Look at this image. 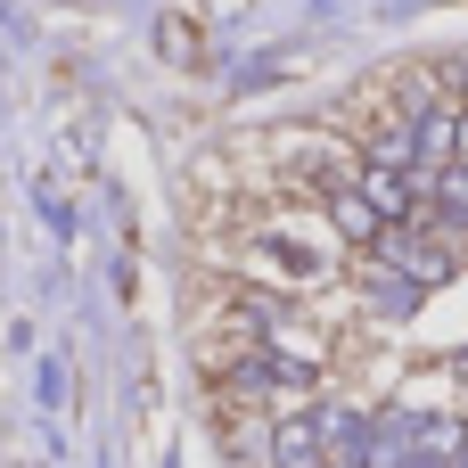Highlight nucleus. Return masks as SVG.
<instances>
[{
  "instance_id": "obj_6",
  "label": "nucleus",
  "mask_w": 468,
  "mask_h": 468,
  "mask_svg": "<svg viewBox=\"0 0 468 468\" xmlns=\"http://www.w3.org/2000/svg\"><path fill=\"white\" fill-rule=\"evenodd\" d=\"M156 49H165L173 66H189V58H197V33H189L181 16H165V25H156Z\"/></svg>"
},
{
  "instance_id": "obj_2",
  "label": "nucleus",
  "mask_w": 468,
  "mask_h": 468,
  "mask_svg": "<svg viewBox=\"0 0 468 468\" xmlns=\"http://www.w3.org/2000/svg\"><path fill=\"white\" fill-rule=\"evenodd\" d=\"M321 461H329V428H321V411H296V420L271 428V468H321Z\"/></svg>"
},
{
  "instance_id": "obj_4",
  "label": "nucleus",
  "mask_w": 468,
  "mask_h": 468,
  "mask_svg": "<svg viewBox=\"0 0 468 468\" xmlns=\"http://www.w3.org/2000/svg\"><path fill=\"white\" fill-rule=\"evenodd\" d=\"M387 255H395V271L411 263V271H420V288H436V280H452V247H428V239H395Z\"/></svg>"
},
{
  "instance_id": "obj_7",
  "label": "nucleus",
  "mask_w": 468,
  "mask_h": 468,
  "mask_svg": "<svg viewBox=\"0 0 468 468\" xmlns=\"http://www.w3.org/2000/svg\"><path fill=\"white\" fill-rule=\"evenodd\" d=\"M452 165H468V107H452Z\"/></svg>"
},
{
  "instance_id": "obj_8",
  "label": "nucleus",
  "mask_w": 468,
  "mask_h": 468,
  "mask_svg": "<svg viewBox=\"0 0 468 468\" xmlns=\"http://www.w3.org/2000/svg\"><path fill=\"white\" fill-rule=\"evenodd\" d=\"M337 468H346V461H337Z\"/></svg>"
},
{
  "instance_id": "obj_5",
  "label": "nucleus",
  "mask_w": 468,
  "mask_h": 468,
  "mask_svg": "<svg viewBox=\"0 0 468 468\" xmlns=\"http://www.w3.org/2000/svg\"><path fill=\"white\" fill-rule=\"evenodd\" d=\"M329 214H337V230H346V239H378V230H387V222L370 214V197H362V189H337V197H329Z\"/></svg>"
},
{
  "instance_id": "obj_1",
  "label": "nucleus",
  "mask_w": 468,
  "mask_h": 468,
  "mask_svg": "<svg viewBox=\"0 0 468 468\" xmlns=\"http://www.w3.org/2000/svg\"><path fill=\"white\" fill-rule=\"evenodd\" d=\"M411 468H468L461 411H411Z\"/></svg>"
},
{
  "instance_id": "obj_3",
  "label": "nucleus",
  "mask_w": 468,
  "mask_h": 468,
  "mask_svg": "<svg viewBox=\"0 0 468 468\" xmlns=\"http://www.w3.org/2000/svg\"><path fill=\"white\" fill-rule=\"evenodd\" d=\"M362 197H370L378 222H411L420 214V181L411 173H387V165H362Z\"/></svg>"
}]
</instances>
